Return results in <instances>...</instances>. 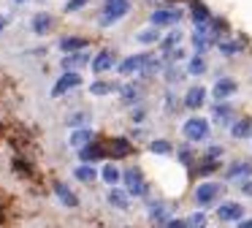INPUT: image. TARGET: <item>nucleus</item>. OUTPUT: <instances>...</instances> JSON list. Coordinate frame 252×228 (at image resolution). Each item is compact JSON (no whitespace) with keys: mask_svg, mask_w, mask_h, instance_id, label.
Instances as JSON below:
<instances>
[{"mask_svg":"<svg viewBox=\"0 0 252 228\" xmlns=\"http://www.w3.org/2000/svg\"><path fill=\"white\" fill-rule=\"evenodd\" d=\"M241 228H252V223H247V226H241Z\"/></svg>","mask_w":252,"mask_h":228,"instance_id":"1a4fd4ad","label":"nucleus"},{"mask_svg":"<svg viewBox=\"0 0 252 228\" xmlns=\"http://www.w3.org/2000/svg\"><path fill=\"white\" fill-rule=\"evenodd\" d=\"M111 204L119 207V209H125V207H128V198H125L122 193H117V190H114V193H111Z\"/></svg>","mask_w":252,"mask_h":228,"instance_id":"20e7f679","label":"nucleus"},{"mask_svg":"<svg viewBox=\"0 0 252 228\" xmlns=\"http://www.w3.org/2000/svg\"><path fill=\"white\" fill-rule=\"evenodd\" d=\"M103 177H106V182H114L117 180V171H114V168H106V171H103Z\"/></svg>","mask_w":252,"mask_h":228,"instance_id":"0eeeda50","label":"nucleus"},{"mask_svg":"<svg viewBox=\"0 0 252 228\" xmlns=\"http://www.w3.org/2000/svg\"><path fill=\"white\" fill-rule=\"evenodd\" d=\"M214 196H217V187H214V185H204L201 190H198V201H204V204H206V201H211Z\"/></svg>","mask_w":252,"mask_h":228,"instance_id":"f03ea898","label":"nucleus"},{"mask_svg":"<svg viewBox=\"0 0 252 228\" xmlns=\"http://www.w3.org/2000/svg\"><path fill=\"white\" fill-rule=\"evenodd\" d=\"M76 177L84 180V182H89V180H92V171H89V168H76Z\"/></svg>","mask_w":252,"mask_h":228,"instance_id":"423d86ee","label":"nucleus"},{"mask_svg":"<svg viewBox=\"0 0 252 228\" xmlns=\"http://www.w3.org/2000/svg\"><path fill=\"white\" fill-rule=\"evenodd\" d=\"M125 182H128V187H130V190H133V193H141L144 182H141V177H138L136 171H128V177H125Z\"/></svg>","mask_w":252,"mask_h":228,"instance_id":"f257e3e1","label":"nucleus"},{"mask_svg":"<svg viewBox=\"0 0 252 228\" xmlns=\"http://www.w3.org/2000/svg\"><path fill=\"white\" fill-rule=\"evenodd\" d=\"M238 212H241V209H238V207H222V212H220V214H222L225 220H228V217H236Z\"/></svg>","mask_w":252,"mask_h":228,"instance_id":"39448f33","label":"nucleus"},{"mask_svg":"<svg viewBox=\"0 0 252 228\" xmlns=\"http://www.w3.org/2000/svg\"><path fill=\"white\" fill-rule=\"evenodd\" d=\"M0 30H3V19H0Z\"/></svg>","mask_w":252,"mask_h":228,"instance_id":"9d476101","label":"nucleus"},{"mask_svg":"<svg viewBox=\"0 0 252 228\" xmlns=\"http://www.w3.org/2000/svg\"><path fill=\"white\" fill-rule=\"evenodd\" d=\"M201 226H204V217H201V214H195V217L190 220V228H201Z\"/></svg>","mask_w":252,"mask_h":228,"instance_id":"6e6552de","label":"nucleus"},{"mask_svg":"<svg viewBox=\"0 0 252 228\" xmlns=\"http://www.w3.org/2000/svg\"><path fill=\"white\" fill-rule=\"evenodd\" d=\"M57 196H60V198L65 201V204H68V207H76V198L71 196V190H68L65 185H57Z\"/></svg>","mask_w":252,"mask_h":228,"instance_id":"7ed1b4c3","label":"nucleus"}]
</instances>
